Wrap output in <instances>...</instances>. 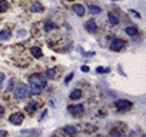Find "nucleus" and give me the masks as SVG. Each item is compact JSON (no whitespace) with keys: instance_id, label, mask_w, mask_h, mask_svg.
I'll use <instances>...</instances> for the list:
<instances>
[{"instance_id":"nucleus-1","label":"nucleus","mask_w":146,"mask_h":137,"mask_svg":"<svg viewBox=\"0 0 146 137\" xmlns=\"http://www.w3.org/2000/svg\"><path fill=\"white\" fill-rule=\"evenodd\" d=\"M27 86H29L32 94H39L46 87V77L43 74H40V73L32 74L29 77V84Z\"/></svg>"},{"instance_id":"nucleus-2","label":"nucleus","mask_w":146,"mask_h":137,"mask_svg":"<svg viewBox=\"0 0 146 137\" xmlns=\"http://www.w3.org/2000/svg\"><path fill=\"white\" fill-rule=\"evenodd\" d=\"M15 92V97L17 99V100H23V99H27V97H30V89H29V86L27 84H23V83H20V84H17L16 86V89L13 90Z\"/></svg>"},{"instance_id":"nucleus-3","label":"nucleus","mask_w":146,"mask_h":137,"mask_svg":"<svg viewBox=\"0 0 146 137\" xmlns=\"http://www.w3.org/2000/svg\"><path fill=\"white\" fill-rule=\"evenodd\" d=\"M126 46V43H125V40H122V39H113L112 41H110V50H113V51H119V50H122L123 47Z\"/></svg>"},{"instance_id":"nucleus-4","label":"nucleus","mask_w":146,"mask_h":137,"mask_svg":"<svg viewBox=\"0 0 146 137\" xmlns=\"http://www.w3.org/2000/svg\"><path fill=\"white\" fill-rule=\"evenodd\" d=\"M115 104H116V109L120 110V111H122V110H129V109L133 106V103H132L130 100H126V99H123V100H117Z\"/></svg>"},{"instance_id":"nucleus-5","label":"nucleus","mask_w":146,"mask_h":137,"mask_svg":"<svg viewBox=\"0 0 146 137\" xmlns=\"http://www.w3.org/2000/svg\"><path fill=\"white\" fill-rule=\"evenodd\" d=\"M9 121L15 126H20L23 123V114L22 113H13L10 117H9Z\"/></svg>"},{"instance_id":"nucleus-6","label":"nucleus","mask_w":146,"mask_h":137,"mask_svg":"<svg viewBox=\"0 0 146 137\" xmlns=\"http://www.w3.org/2000/svg\"><path fill=\"white\" fill-rule=\"evenodd\" d=\"M67 110H69V113L70 114H73V116H79V114H82L83 113V106L82 104H73V106H69L67 107Z\"/></svg>"},{"instance_id":"nucleus-7","label":"nucleus","mask_w":146,"mask_h":137,"mask_svg":"<svg viewBox=\"0 0 146 137\" xmlns=\"http://www.w3.org/2000/svg\"><path fill=\"white\" fill-rule=\"evenodd\" d=\"M85 29L88 32H90V33H95L98 30V24H96L95 19H89L88 22H85Z\"/></svg>"},{"instance_id":"nucleus-8","label":"nucleus","mask_w":146,"mask_h":137,"mask_svg":"<svg viewBox=\"0 0 146 137\" xmlns=\"http://www.w3.org/2000/svg\"><path fill=\"white\" fill-rule=\"evenodd\" d=\"M73 12H75L79 17H82V16H85V13H86V9L83 7V5H80V3H78V5H73Z\"/></svg>"},{"instance_id":"nucleus-9","label":"nucleus","mask_w":146,"mask_h":137,"mask_svg":"<svg viewBox=\"0 0 146 137\" xmlns=\"http://www.w3.org/2000/svg\"><path fill=\"white\" fill-rule=\"evenodd\" d=\"M30 12H33V13H40V12H43V5H42L40 2H33L32 6H30Z\"/></svg>"},{"instance_id":"nucleus-10","label":"nucleus","mask_w":146,"mask_h":137,"mask_svg":"<svg viewBox=\"0 0 146 137\" xmlns=\"http://www.w3.org/2000/svg\"><path fill=\"white\" fill-rule=\"evenodd\" d=\"M12 37V32L9 29H5V30H0V40L2 41H6Z\"/></svg>"},{"instance_id":"nucleus-11","label":"nucleus","mask_w":146,"mask_h":137,"mask_svg":"<svg viewBox=\"0 0 146 137\" xmlns=\"http://www.w3.org/2000/svg\"><path fill=\"white\" fill-rule=\"evenodd\" d=\"M30 53H32V56L35 57V59H40L42 57V49L39 47V46H33L32 49H30Z\"/></svg>"},{"instance_id":"nucleus-12","label":"nucleus","mask_w":146,"mask_h":137,"mask_svg":"<svg viewBox=\"0 0 146 137\" xmlns=\"http://www.w3.org/2000/svg\"><path fill=\"white\" fill-rule=\"evenodd\" d=\"M63 133H66L67 136H73V134L78 133V128L75 126H64L63 127Z\"/></svg>"},{"instance_id":"nucleus-13","label":"nucleus","mask_w":146,"mask_h":137,"mask_svg":"<svg viewBox=\"0 0 146 137\" xmlns=\"http://www.w3.org/2000/svg\"><path fill=\"white\" fill-rule=\"evenodd\" d=\"M70 100H78V99H80L82 97V90L80 89H75V90H72V93H70Z\"/></svg>"},{"instance_id":"nucleus-14","label":"nucleus","mask_w":146,"mask_h":137,"mask_svg":"<svg viewBox=\"0 0 146 137\" xmlns=\"http://www.w3.org/2000/svg\"><path fill=\"white\" fill-rule=\"evenodd\" d=\"M43 76L46 77V80H52L56 76V70H54V68H47V70L43 73Z\"/></svg>"},{"instance_id":"nucleus-15","label":"nucleus","mask_w":146,"mask_h":137,"mask_svg":"<svg viewBox=\"0 0 146 137\" xmlns=\"http://www.w3.org/2000/svg\"><path fill=\"white\" fill-rule=\"evenodd\" d=\"M125 33H126L127 36L133 37V36H136V34H137V29H136V27H133V26H129V27H126V29H125Z\"/></svg>"},{"instance_id":"nucleus-16","label":"nucleus","mask_w":146,"mask_h":137,"mask_svg":"<svg viewBox=\"0 0 146 137\" xmlns=\"http://www.w3.org/2000/svg\"><path fill=\"white\" fill-rule=\"evenodd\" d=\"M108 20H109V23L112 24V26H116V24H119V19L113 14V13H109L108 14Z\"/></svg>"},{"instance_id":"nucleus-17","label":"nucleus","mask_w":146,"mask_h":137,"mask_svg":"<svg viewBox=\"0 0 146 137\" xmlns=\"http://www.w3.org/2000/svg\"><path fill=\"white\" fill-rule=\"evenodd\" d=\"M36 107H37V106H36V101H29V104L26 106V111L32 114V113L36 111Z\"/></svg>"},{"instance_id":"nucleus-18","label":"nucleus","mask_w":146,"mask_h":137,"mask_svg":"<svg viewBox=\"0 0 146 137\" xmlns=\"http://www.w3.org/2000/svg\"><path fill=\"white\" fill-rule=\"evenodd\" d=\"M9 9V2L7 0H0V13H5Z\"/></svg>"},{"instance_id":"nucleus-19","label":"nucleus","mask_w":146,"mask_h":137,"mask_svg":"<svg viewBox=\"0 0 146 137\" xmlns=\"http://www.w3.org/2000/svg\"><path fill=\"white\" fill-rule=\"evenodd\" d=\"M89 12H90L92 14H99V13H102V9H100L99 6H95V5H89Z\"/></svg>"},{"instance_id":"nucleus-20","label":"nucleus","mask_w":146,"mask_h":137,"mask_svg":"<svg viewBox=\"0 0 146 137\" xmlns=\"http://www.w3.org/2000/svg\"><path fill=\"white\" fill-rule=\"evenodd\" d=\"M54 29V23H52L50 20H47L46 23H44V32H50V30H53Z\"/></svg>"},{"instance_id":"nucleus-21","label":"nucleus","mask_w":146,"mask_h":137,"mask_svg":"<svg viewBox=\"0 0 146 137\" xmlns=\"http://www.w3.org/2000/svg\"><path fill=\"white\" fill-rule=\"evenodd\" d=\"M109 136H110V137H122V133H120V130H117V128H113V130H110Z\"/></svg>"},{"instance_id":"nucleus-22","label":"nucleus","mask_w":146,"mask_h":137,"mask_svg":"<svg viewBox=\"0 0 146 137\" xmlns=\"http://www.w3.org/2000/svg\"><path fill=\"white\" fill-rule=\"evenodd\" d=\"M96 72H98V73L100 74V73H109L110 70H109V68H108V67H100V66H99V67L96 68Z\"/></svg>"},{"instance_id":"nucleus-23","label":"nucleus","mask_w":146,"mask_h":137,"mask_svg":"<svg viewBox=\"0 0 146 137\" xmlns=\"http://www.w3.org/2000/svg\"><path fill=\"white\" fill-rule=\"evenodd\" d=\"M73 76H75V73H69V74L66 76V79H64V84H69L70 80L73 79Z\"/></svg>"},{"instance_id":"nucleus-24","label":"nucleus","mask_w":146,"mask_h":137,"mask_svg":"<svg viewBox=\"0 0 146 137\" xmlns=\"http://www.w3.org/2000/svg\"><path fill=\"white\" fill-rule=\"evenodd\" d=\"M13 84H15V80H10L7 84V92H13Z\"/></svg>"},{"instance_id":"nucleus-25","label":"nucleus","mask_w":146,"mask_h":137,"mask_svg":"<svg viewBox=\"0 0 146 137\" xmlns=\"http://www.w3.org/2000/svg\"><path fill=\"white\" fill-rule=\"evenodd\" d=\"M82 72L83 73H88L89 72V66H82Z\"/></svg>"},{"instance_id":"nucleus-26","label":"nucleus","mask_w":146,"mask_h":137,"mask_svg":"<svg viewBox=\"0 0 146 137\" xmlns=\"http://www.w3.org/2000/svg\"><path fill=\"white\" fill-rule=\"evenodd\" d=\"M5 79H6V76H5L3 73H0V82L3 83V82H5Z\"/></svg>"},{"instance_id":"nucleus-27","label":"nucleus","mask_w":146,"mask_h":137,"mask_svg":"<svg viewBox=\"0 0 146 137\" xmlns=\"http://www.w3.org/2000/svg\"><path fill=\"white\" fill-rule=\"evenodd\" d=\"M3 113H5V109H3V106H2V104H0V117L3 116Z\"/></svg>"},{"instance_id":"nucleus-28","label":"nucleus","mask_w":146,"mask_h":137,"mask_svg":"<svg viewBox=\"0 0 146 137\" xmlns=\"http://www.w3.org/2000/svg\"><path fill=\"white\" fill-rule=\"evenodd\" d=\"M129 12H130V13H132L133 16H136V17H140V16H139V13H136L135 10H129Z\"/></svg>"},{"instance_id":"nucleus-29","label":"nucleus","mask_w":146,"mask_h":137,"mask_svg":"<svg viewBox=\"0 0 146 137\" xmlns=\"http://www.w3.org/2000/svg\"><path fill=\"white\" fill-rule=\"evenodd\" d=\"M0 136H7V131H5V130H2V131H0Z\"/></svg>"},{"instance_id":"nucleus-30","label":"nucleus","mask_w":146,"mask_h":137,"mask_svg":"<svg viewBox=\"0 0 146 137\" xmlns=\"http://www.w3.org/2000/svg\"><path fill=\"white\" fill-rule=\"evenodd\" d=\"M0 89H2V82H0Z\"/></svg>"},{"instance_id":"nucleus-31","label":"nucleus","mask_w":146,"mask_h":137,"mask_svg":"<svg viewBox=\"0 0 146 137\" xmlns=\"http://www.w3.org/2000/svg\"><path fill=\"white\" fill-rule=\"evenodd\" d=\"M112 2H119V0H112Z\"/></svg>"},{"instance_id":"nucleus-32","label":"nucleus","mask_w":146,"mask_h":137,"mask_svg":"<svg viewBox=\"0 0 146 137\" xmlns=\"http://www.w3.org/2000/svg\"><path fill=\"white\" fill-rule=\"evenodd\" d=\"M140 137H146V136H145V134H143V136H140Z\"/></svg>"},{"instance_id":"nucleus-33","label":"nucleus","mask_w":146,"mask_h":137,"mask_svg":"<svg viewBox=\"0 0 146 137\" xmlns=\"http://www.w3.org/2000/svg\"><path fill=\"white\" fill-rule=\"evenodd\" d=\"M69 2H72V0H69Z\"/></svg>"}]
</instances>
